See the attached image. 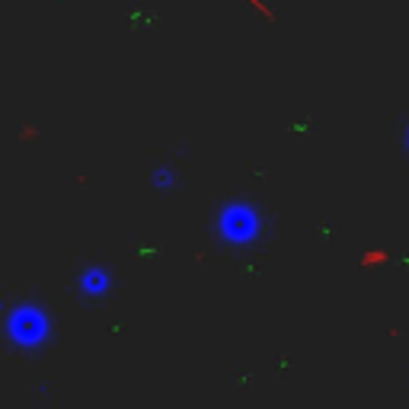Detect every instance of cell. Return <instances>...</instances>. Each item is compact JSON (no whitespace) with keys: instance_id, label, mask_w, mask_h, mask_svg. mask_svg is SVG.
Returning a JSON list of instances; mask_svg holds the SVG:
<instances>
[{"instance_id":"obj_1","label":"cell","mask_w":409,"mask_h":409,"mask_svg":"<svg viewBox=\"0 0 409 409\" xmlns=\"http://www.w3.org/2000/svg\"><path fill=\"white\" fill-rule=\"evenodd\" d=\"M259 211L253 208V204H224L221 208V217H217V236H221L224 243H234V246H243V243H253L256 236H259Z\"/></svg>"},{"instance_id":"obj_2","label":"cell","mask_w":409,"mask_h":409,"mask_svg":"<svg viewBox=\"0 0 409 409\" xmlns=\"http://www.w3.org/2000/svg\"><path fill=\"white\" fill-rule=\"evenodd\" d=\"M48 329H51V320L42 307H32V304H23L19 310L10 313V323H6V336L13 339L16 345L23 349H32V345H42L48 339Z\"/></svg>"},{"instance_id":"obj_3","label":"cell","mask_w":409,"mask_h":409,"mask_svg":"<svg viewBox=\"0 0 409 409\" xmlns=\"http://www.w3.org/2000/svg\"><path fill=\"white\" fill-rule=\"evenodd\" d=\"M80 291H93V294H102L109 288V275L102 266H89L87 272H80V281H77Z\"/></svg>"},{"instance_id":"obj_4","label":"cell","mask_w":409,"mask_h":409,"mask_svg":"<svg viewBox=\"0 0 409 409\" xmlns=\"http://www.w3.org/2000/svg\"><path fill=\"white\" fill-rule=\"evenodd\" d=\"M176 185H179V173L173 170V166H157V170L151 173V189L166 192V189H176Z\"/></svg>"},{"instance_id":"obj_5","label":"cell","mask_w":409,"mask_h":409,"mask_svg":"<svg viewBox=\"0 0 409 409\" xmlns=\"http://www.w3.org/2000/svg\"><path fill=\"white\" fill-rule=\"evenodd\" d=\"M406 151H409V125H406Z\"/></svg>"}]
</instances>
